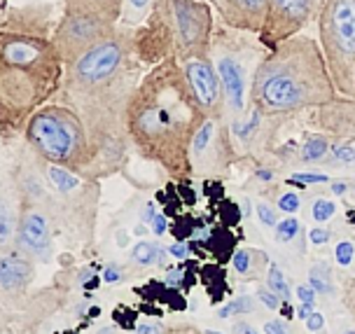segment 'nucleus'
Wrapping results in <instances>:
<instances>
[{
  "mask_svg": "<svg viewBox=\"0 0 355 334\" xmlns=\"http://www.w3.org/2000/svg\"><path fill=\"white\" fill-rule=\"evenodd\" d=\"M327 152H329L327 138H325V136H311L309 141L302 145L300 159H302V161H306V164H313V161H320Z\"/></svg>",
  "mask_w": 355,
  "mask_h": 334,
  "instance_id": "obj_21",
  "label": "nucleus"
},
{
  "mask_svg": "<svg viewBox=\"0 0 355 334\" xmlns=\"http://www.w3.org/2000/svg\"><path fill=\"white\" fill-rule=\"evenodd\" d=\"M329 190H332L334 197H341V194H346V192H348V182H346V180H334Z\"/></svg>",
  "mask_w": 355,
  "mask_h": 334,
  "instance_id": "obj_40",
  "label": "nucleus"
},
{
  "mask_svg": "<svg viewBox=\"0 0 355 334\" xmlns=\"http://www.w3.org/2000/svg\"><path fill=\"white\" fill-rule=\"evenodd\" d=\"M119 281V269L117 267H110L105 271V283H117Z\"/></svg>",
  "mask_w": 355,
  "mask_h": 334,
  "instance_id": "obj_43",
  "label": "nucleus"
},
{
  "mask_svg": "<svg viewBox=\"0 0 355 334\" xmlns=\"http://www.w3.org/2000/svg\"><path fill=\"white\" fill-rule=\"evenodd\" d=\"M5 19H8V3H5V0H0V26H3Z\"/></svg>",
  "mask_w": 355,
  "mask_h": 334,
  "instance_id": "obj_45",
  "label": "nucleus"
},
{
  "mask_svg": "<svg viewBox=\"0 0 355 334\" xmlns=\"http://www.w3.org/2000/svg\"><path fill=\"white\" fill-rule=\"evenodd\" d=\"M353 257H355V245H353V241L344 238V241H339L337 245H334V260H337L339 267H348V264L353 262Z\"/></svg>",
  "mask_w": 355,
  "mask_h": 334,
  "instance_id": "obj_27",
  "label": "nucleus"
},
{
  "mask_svg": "<svg viewBox=\"0 0 355 334\" xmlns=\"http://www.w3.org/2000/svg\"><path fill=\"white\" fill-rule=\"evenodd\" d=\"M300 206H302V199L297 197L295 192H288V194H283V197L278 199V208H281L283 213H297V211H300Z\"/></svg>",
  "mask_w": 355,
  "mask_h": 334,
  "instance_id": "obj_30",
  "label": "nucleus"
},
{
  "mask_svg": "<svg viewBox=\"0 0 355 334\" xmlns=\"http://www.w3.org/2000/svg\"><path fill=\"white\" fill-rule=\"evenodd\" d=\"M255 213H257V218H259V225H264V227H276L278 225V216H276L274 206L259 201V204L255 206Z\"/></svg>",
  "mask_w": 355,
  "mask_h": 334,
  "instance_id": "obj_28",
  "label": "nucleus"
},
{
  "mask_svg": "<svg viewBox=\"0 0 355 334\" xmlns=\"http://www.w3.org/2000/svg\"><path fill=\"white\" fill-rule=\"evenodd\" d=\"M15 243L24 253H28L35 262H47L54 253L52 236V218L47 206L28 197L21 199V213H19V227Z\"/></svg>",
  "mask_w": 355,
  "mask_h": 334,
  "instance_id": "obj_10",
  "label": "nucleus"
},
{
  "mask_svg": "<svg viewBox=\"0 0 355 334\" xmlns=\"http://www.w3.org/2000/svg\"><path fill=\"white\" fill-rule=\"evenodd\" d=\"M257 297H259V301H262L266 308H271V311H278V306H281V297H278L274 290H269V288H259L257 290Z\"/></svg>",
  "mask_w": 355,
  "mask_h": 334,
  "instance_id": "obj_29",
  "label": "nucleus"
},
{
  "mask_svg": "<svg viewBox=\"0 0 355 334\" xmlns=\"http://www.w3.org/2000/svg\"><path fill=\"white\" fill-rule=\"evenodd\" d=\"M0 334H3V332H0Z\"/></svg>",
  "mask_w": 355,
  "mask_h": 334,
  "instance_id": "obj_49",
  "label": "nucleus"
},
{
  "mask_svg": "<svg viewBox=\"0 0 355 334\" xmlns=\"http://www.w3.org/2000/svg\"><path fill=\"white\" fill-rule=\"evenodd\" d=\"M309 285L315 290L322 297H329L334 290V281H332V271H329L327 264L315 262L313 267L309 269Z\"/></svg>",
  "mask_w": 355,
  "mask_h": 334,
  "instance_id": "obj_19",
  "label": "nucleus"
},
{
  "mask_svg": "<svg viewBox=\"0 0 355 334\" xmlns=\"http://www.w3.org/2000/svg\"><path fill=\"white\" fill-rule=\"evenodd\" d=\"M152 5L155 0H122V21L126 26H136L148 12H152Z\"/></svg>",
  "mask_w": 355,
  "mask_h": 334,
  "instance_id": "obj_20",
  "label": "nucleus"
},
{
  "mask_svg": "<svg viewBox=\"0 0 355 334\" xmlns=\"http://www.w3.org/2000/svg\"><path fill=\"white\" fill-rule=\"evenodd\" d=\"M300 234V220L295 218H285L276 225V238L281 243H290L293 238Z\"/></svg>",
  "mask_w": 355,
  "mask_h": 334,
  "instance_id": "obj_26",
  "label": "nucleus"
},
{
  "mask_svg": "<svg viewBox=\"0 0 355 334\" xmlns=\"http://www.w3.org/2000/svg\"><path fill=\"white\" fill-rule=\"evenodd\" d=\"M334 213H337V204L329 199H315L313 208H311V218L315 222H327V220L334 218Z\"/></svg>",
  "mask_w": 355,
  "mask_h": 334,
  "instance_id": "obj_25",
  "label": "nucleus"
},
{
  "mask_svg": "<svg viewBox=\"0 0 355 334\" xmlns=\"http://www.w3.org/2000/svg\"><path fill=\"white\" fill-rule=\"evenodd\" d=\"M230 161V141L222 117H206L201 129L196 131L189 148V166L192 171H220Z\"/></svg>",
  "mask_w": 355,
  "mask_h": 334,
  "instance_id": "obj_12",
  "label": "nucleus"
},
{
  "mask_svg": "<svg viewBox=\"0 0 355 334\" xmlns=\"http://www.w3.org/2000/svg\"><path fill=\"white\" fill-rule=\"evenodd\" d=\"M266 288L274 290L281 299H290V285L285 281V274L278 264H269V274H266Z\"/></svg>",
  "mask_w": 355,
  "mask_h": 334,
  "instance_id": "obj_22",
  "label": "nucleus"
},
{
  "mask_svg": "<svg viewBox=\"0 0 355 334\" xmlns=\"http://www.w3.org/2000/svg\"><path fill=\"white\" fill-rule=\"evenodd\" d=\"M204 334H220V332H213V330H204Z\"/></svg>",
  "mask_w": 355,
  "mask_h": 334,
  "instance_id": "obj_46",
  "label": "nucleus"
},
{
  "mask_svg": "<svg viewBox=\"0 0 355 334\" xmlns=\"http://www.w3.org/2000/svg\"><path fill=\"white\" fill-rule=\"evenodd\" d=\"M155 227H152V229H155V234H164V231H166V218H155V222H152Z\"/></svg>",
  "mask_w": 355,
  "mask_h": 334,
  "instance_id": "obj_42",
  "label": "nucleus"
},
{
  "mask_svg": "<svg viewBox=\"0 0 355 334\" xmlns=\"http://www.w3.org/2000/svg\"><path fill=\"white\" fill-rule=\"evenodd\" d=\"M353 194H355V190H353Z\"/></svg>",
  "mask_w": 355,
  "mask_h": 334,
  "instance_id": "obj_48",
  "label": "nucleus"
},
{
  "mask_svg": "<svg viewBox=\"0 0 355 334\" xmlns=\"http://www.w3.org/2000/svg\"><path fill=\"white\" fill-rule=\"evenodd\" d=\"M255 304H252L250 297H239V299H232L230 304H225L218 311L220 318H230V316H239V313H250Z\"/></svg>",
  "mask_w": 355,
  "mask_h": 334,
  "instance_id": "obj_24",
  "label": "nucleus"
},
{
  "mask_svg": "<svg viewBox=\"0 0 355 334\" xmlns=\"http://www.w3.org/2000/svg\"><path fill=\"white\" fill-rule=\"evenodd\" d=\"M66 8H94V10H105L115 12L122 17V0H63Z\"/></svg>",
  "mask_w": 355,
  "mask_h": 334,
  "instance_id": "obj_23",
  "label": "nucleus"
},
{
  "mask_svg": "<svg viewBox=\"0 0 355 334\" xmlns=\"http://www.w3.org/2000/svg\"><path fill=\"white\" fill-rule=\"evenodd\" d=\"M234 332L236 334H259V330H255L250 323H245V320H241V323L234 325Z\"/></svg>",
  "mask_w": 355,
  "mask_h": 334,
  "instance_id": "obj_38",
  "label": "nucleus"
},
{
  "mask_svg": "<svg viewBox=\"0 0 355 334\" xmlns=\"http://www.w3.org/2000/svg\"><path fill=\"white\" fill-rule=\"evenodd\" d=\"M168 253H173L175 257H187V245H171Z\"/></svg>",
  "mask_w": 355,
  "mask_h": 334,
  "instance_id": "obj_44",
  "label": "nucleus"
},
{
  "mask_svg": "<svg viewBox=\"0 0 355 334\" xmlns=\"http://www.w3.org/2000/svg\"><path fill=\"white\" fill-rule=\"evenodd\" d=\"M290 182H300V185H320V182H327V175L322 173H295Z\"/></svg>",
  "mask_w": 355,
  "mask_h": 334,
  "instance_id": "obj_32",
  "label": "nucleus"
},
{
  "mask_svg": "<svg viewBox=\"0 0 355 334\" xmlns=\"http://www.w3.org/2000/svg\"><path fill=\"white\" fill-rule=\"evenodd\" d=\"M332 234H329V229H322V227H313V229L309 231V241L313 245H325Z\"/></svg>",
  "mask_w": 355,
  "mask_h": 334,
  "instance_id": "obj_34",
  "label": "nucleus"
},
{
  "mask_svg": "<svg viewBox=\"0 0 355 334\" xmlns=\"http://www.w3.org/2000/svg\"><path fill=\"white\" fill-rule=\"evenodd\" d=\"M24 138L37 159L89 178V171H92L89 136L78 112H73L68 105H42L28 119Z\"/></svg>",
  "mask_w": 355,
  "mask_h": 334,
  "instance_id": "obj_5",
  "label": "nucleus"
},
{
  "mask_svg": "<svg viewBox=\"0 0 355 334\" xmlns=\"http://www.w3.org/2000/svg\"><path fill=\"white\" fill-rule=\"evenodd\" d=\"M131 264L136 267H155V264L164 262L166 257V248H162L157 241H138L131 248Z\"/></svg>",
  "mask_w": 355,
  "mask_h": 334,
  "instance_id": "obj_18",
  "label": "nucleus"
},
{
  "mask_svg": "<svg viewBox=\"0 0 355 334\" xmlns=\"http://www.w3.org/2000/svg\"><path fill=\"white\" fill-rule=\"evenodd\" d=\"M206 117L180 61L168 56L138 82L126 108V136L145 159L178 175L192 171L189 148Z\"/></svg>",
  "mask_w": 355,
  "mask_h": 334,
  "instance_id": "obj_2",
  "label": "nucleus"
},
{
  "mask_svg": "<svg viewBox=\"0 0 355 334\" xmlns=\"http://www.w3.org/2000/svg\"><path fill=\"white\" fill-rule=\"evenodd\" d=\"M49 8L28 5L8 12L0 26V131H24L28 119L56 96L66 64L52 40Z\"/></svg>",
  "mask_w": 355,
  "mask_h": 334,
  "instance_id": "obj_3",
  "label": "nucleus"
},
{
  "mask_svg": "<svg viewBox=\"0 0 355 334\" xmlns=\"http://www.w3.org/2000/svg\"><path fill=\"white\" fill-rule=\"evenodd\" d=\"M215 5L222 21L243 33H262L271 10V0H215Z\"/></svg>",
  "mask_w": 355,
  "mask_h": 334,
  "instance_id": "obj_15",
  "label": "nucleus"
},
{
  "mask_svg": "<svg viewBox=\"0 0 355 334\" xmlns=\"http://www.w3.org/2000/svg\"><path fill=\"white\" fill-rule=\"evenodd\" d=\"M318 42L334 89L341 96L355 98V0H322Z\"/></svg>",
  "mask_w": 355,
  "mask_h": 334,
  "instance_id": "obj_7",
  "label": "nucleus"
},
{
  "mask_svg": "<svg viewBox=\"0 0 355 334\" xmlns=\"http://www.w3.org/2000/svg\"><path fill=\"white\" fill-rule=\"evenodd\" d=\"M152 19L171 59L187 61L208 54L213 17L204 0H155Z\"/></svg>",
  "mask_w": 355,
  "mask_h": 334,
  "instance_id": "obj_6",
  "label": "nucleus"
},
{
  "mask_svg": "<svg viewBox=\"0 0 355 334\" xmlns=\"http://www.w3.org/2000/svg\"><path fill=\"white\" fill-rule=\"evenodd\" d=\"M182 71H185L189 85L199 98V103L204 105L208 117H222V108L227 105L225 89H222V82L215 68L213 59L208 54L204 56H192L187 61H180Z\"/></svg>",
  "mask_w": 355,
  "mask_h": 334,
  "instance_id": "obj_13",
  "label": "nucleus"
},
{
  "mask_svg": "<svg viewBox=\"0 0 355 334\" xmlns=\"http://www.w3.org/2000/svg\"><path fill=\"white\" fill-rule=\"evenodd\" d=\"M318 8H322L320 0H271L269 19L259 35L271 47H276L278 42L300 35V30L315 17Z\"/></svg>",
  "mask_w": 355,
  "mask_h": 334,
  "instance_id": "obj_11",
  "label": "nucleus"
},
{
  "mask_svg": "<svg viewBox=\"0 0 355 334\" xmlns=\"http://www.w3.org/2000/svg\"><path fill=\"white\" fill-rule=\"evenodd\" d=\"M35 281V260L17 243L0 248V299H21Z\"/></svg>",
  "mask_w": 355,
  "mask_h": 334,
  "instance_id": "obj_14",
  "label": "nucleus"
},
{
  "mask_svg": "<svg viewBox=\"0 0 355 334\" xmlns=\"http://www.w3.org/2000/svg\"><path fill=\"white\" fill-rule=\"evenodd\" d=\"M119 15L94 8H66L61 21L54 26V47L63 64H71L89 47L117 33Z\"/></svg>",
  "mask_w": 355,
  "mask_h": 334,
  "instance_id": "obj_8",
  "label": "nucleus"
},
{
  "mask_svg": "<svg viewBox=\"0 0 355 334\" xmlns=\"http://www.w3.org/2000/svg\"><path fill=\"white\" fill-rule=\"evenodd\" d=\"M264 262H266L264 253H257V250H250V248H241L239 253L234 255L232 267L239 276H243V279H252V276H257L259 271H262Z\"/></svg>",
  "mask_w": 355,
  "mask_h": 334,
  "instance_id": "obj_17",
  "label": "nucleus"
},
{
  "mask_svg": "<svg viewBox=\"0 0 355 334\" xmlns=\"http://www.w3.org/2000/svg\"><path fill=\"white\" fill-rule=\"evenodd\" d=\"M322 325H325V320H322V316L318 311H313L311 316L306 318V327H309V332H318L322 330Z\"/></svg>",
  "mask_w": 355,
  "mask_h": 334,
  "instance_id": "obj_36",
  "label": "nucleus"
},
{
  "mask_svg": "<svg viewBox=\"0 0 355 334\" xmlns=\"http://www.w3.org/2000/svg\"><path fill=\"white\" fill-rule=\"evenodd\" d=\"M136 334H164V327L157 325V323H148V325H141L136 330Z\"/></svg>",
  "mask_w": 355,
  "mask_h": 334,
  "instance_id": "obj_37",
  "label": "nucleus"
},
{
  "mask_svg": "<svg viewBox=\"0 0 355 334\" xmlns=\"http://www.w3.org/2000/svg\"><path fill=\"white\" fill-rule=\"evenodd\" d=\"M346 304H348V308H351V313L355 318V281L346 288Z\"/></svg>",
  "mask_w": 355,
  "mask_h": 334,
  "instance_id": "obj_39",
  "label": "nucleus"
},
{
  "mask_svg": "<svg viewBox=\"0 0 355 334\" xmlns=\"http://www.w3.org/2000/svg\"><path fill=\"white\" fill-rule=\"evenodd\" d=\"M344 334H355V330H353V327H351V330H346Z\"/></svg>",
  "mask_w": 355,
  "mask_h": 334,
  "instance_id": "obj_47",
  "label": "nucleus"
},
{
  "mask_svg": "<svg viewBox=\"0 0 355 334\" xmlns=\"http://www.w3.org/2000/svg\"><path fill=\"white\" fill-rule=\"evenodd\" d=\"M329 75L320 42L306 35L283 40L257 61L250 82V98L262 115H288L334 100Z\"/></svg>",
  "mask_w": 355,
  "mask_h": 334,
  "instance_id": "obj_4",
  "label": "nucleus"
},
{
  "mask_svg": "<svg viewBox=\"0 0 355 334\" xmlns=\"http://www.w3.org/2000/svg\"><path fill=\"white\" fill-rule=\"evenodd\" d=\"M311 313H313V306H309V304H300V306H297V318H300V320H306Z\"/></svg>",
  "mask_w": 355,
  "mask_h": 334,
  "instance_id": "obj_41",
  "label": "nucleus"
},
{
  "mask_svg": "<svg viewBox=\"0 0 355 334\" xmlns=\"http://www.w3.org/2000/svg\"><path fill=\"white\" fill-rule=\"evenodd\" d=\"M329 152L332 157L341 164H353L355 161V148H346V145H334V148H329Z\"/></svg>",
  "mask_w": 355,
  "mask_h": 334,
  "instance_id": "obj_31",
  "label": "nucleus"
},
{
  "mask_svg": "<svg viewBox=\"0 0 355 334\" xmlns=\"http://www.w3.org/2000/svg\"><path fill=\"white\" fill-rule=\"evenodd\" d=\"M255 52L248 47H215L211 59L218 68L222 89H225L227 105H230L234 117H243L245 110V96L250 94L252 75L248 59H252Z\"/></svg>",
  "mask_w": 355,
  "mask_h": 334,
  "instance_id": "obj_9",
  "label": "nucleus"
},
{
  "mask_svg": "<svg viewBox=\"0 0 355 334\" xmlns=\"http://www.w3.org/2000/svg\"><path fill=\"white\" fill-rule=\"evenodd\" d=\"M141 82L136 37L129 30L89 47L66 64L59 103L78 112L92 148L89 178L115 171L126 155V108Z\"/></svg>",
  "mask_w": 355,
  "mask_h": 334,
  "instance_id": "obj_1",
  "label": "nucleus"
},
{
  "mask_svg": "<svg viewBox=\"0 0 355 334\" xmlns=\"http://www.w3.org/2000/svg\"><path fill=\"white\" fill-rule=\"evenodd\" d=\"M24 194L12 168L0 166V248L12 245L17 238L19 213H21Z\"/></svg>",
  "mask_w": 355,
  "mask_h": 334,
  "instance_id": "obj_16",
  "label": "nucleus"
},
{
  "mask_svg": "<svg viewBox=\"0 0 355 334\" xmlns=\"http://www.w3.org/2000/svg\"><path fill=\"white\" fill-rule=\"evenodd\" d=\"M315 290L311 285H297V299H300V304H309L313 306L315 304Z\"/></svg>",
  "mask_w": 355,
  "mask_h": 334,
  "instance_id": "obj_33",
  "label": "nucleus"
},
{
  "mask_svg": "<svg viewBox=\"0 0 355 334\" xmlns=\"http://www.w3.org/2000/svg\"><path fill=\"white\" fill-rule=\"evenodd\" d=\"M264 334H293V332H290V327L283 320H269V323H264Z\"/></svg>",
  "mask_w": 355,
  "mask_h": 334,
  "instance_id": "obj_35",
  "label": "nucleus"
}]
</instances>
